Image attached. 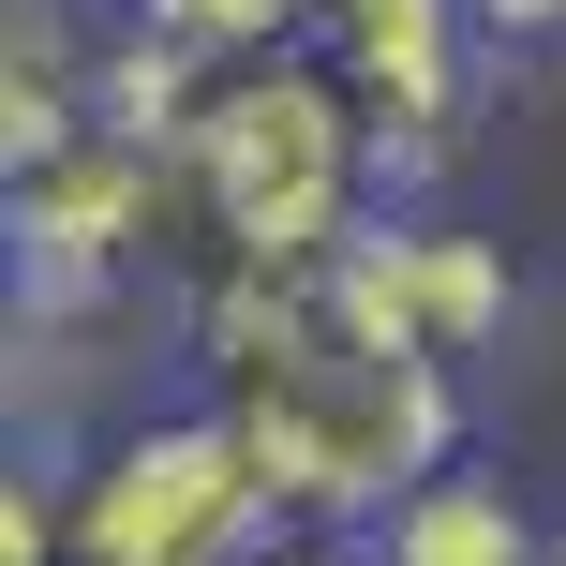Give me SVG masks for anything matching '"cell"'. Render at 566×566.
<instances>
[{"instance_id": "cell-1", "label": "cell", "mask_w": 566, "mask_h": 566, "mask_svg": "<svg viewBox=\"0 0 566 566\" xmlns=\"http://www.w3.org/2000/svg\"><path fill=\"white\" fill-rule=\"evenodd\" d=\"M179 343H195L209 402L254 432L283 522L373 537L432 462H462V373L373 343L328 269H254V254L179 269Z\"/></svg>"}, {"instance_id": "cell-2", "label": "cell", "mask_w": 566, "mask_h": 566, "mask_svg": "<svg viewBox=\"0 0 566 566\" xmlns=\"http://www.w3.org/2000/svg\"><path fill=\"white\" fill-rule=\"evenodd\" d=\"M373 105L328 75L313 45H254L195 90L179 119V195H195V269L254 254V269H328L343 239L373 224Z\"/></svg>"}, {"instance_id": "cell-3", "label": "cell", "mask_w": 566, "mask_h": 566, "mask_svg": "<svg viewBox=\"0 0 566 566\" xmlns=\"http://www.w3.org/2000/svg\"><path fill=\"white\" fill-rule=\"evenodd\" d=\"M269 537H283V492L224 402L105 432L75 478V566H254Z\"/></svg>"}, {"instance_id": "cell-4", "label": "cell", "mask_w": 566, "mask_h": 566, "mask_svg": "<svg viewBox=\"0 0 566 566\" xmlns=\"http://www.w3.org/2000/svg\"><path fill=\"white\" fill-rule=\"evenodd\" d=\"M165 269H195V195L165 135L90 119L15 179V298H149Z\"/></svg>"}, {"instance_id": "cell-5", "label": "cell", "mask_w": 566, "mask_h": 566, "mask_svg": "<svg viewBox=\"0 0 566 566\" xmlns=\"http://www.w3.org/2000/svg\"><path fill=\"white\" fill-rule=\"evenodd\" d=\"M298 45L373 105L388 195H418V179L462 149V119H478V60H492V30H478V0H313Z\"/></svg>"}, {"instance_id": "cell-6", "label": "cell", "mask_w": 566, "mask_h": 566, "mask_svg": "<svg viewBox=\"0 0 566 566\" xmlns=\"http://www.w3.org/2000/svg\"><path fill=\"white\" fill-rule=\"evenodd\" d=\"M343 283V313H358L373 343H402V358H492L507 343V313H522V269H507V239H462V224H432V209H373L358 239L328 254Z\"/></svg>"}, {"instance_id": "cell-7", "label": "cell", "mask_w": 566, "mask_h": 566, "mask_svg": "<svg viewBox=\"0 0 566 566\" xmlns=\"http://www.w3.org/2000/svg\"><path fill=\"white\" fill-rule=\"evenodd\" d=\"M552 537L522 522V492L492 462H432L388 522H373V566H537Z\"/></svg>"}, {"instance_id": "cell-8", "label": "cell", "mask_w": 566, "mask_h": 566, "mask_svg": "<svg viewBox=\"0 0 566 566\" xmlns=\"http://www.w3.org/2000/svg\"><path fill=\"white\" fill-rule=\"evenodd\" d=\"M119 15L179 30V45H209V60H254V45H298L313 0H119Z\"/></svg>"}, {"instance_id": "cell-9", "label": "cell", "mask_w": 566, "mask_h": 566, "mask_svg": "<svg viewBox=\"0 0 566 566\" xmlns=\"http://www.w3.org/2000/svg\"><path fill=\"white\" fill-rule=\"evenodd\" d=\"M0 566H75V478H15L0 492Z\"/></svg>"}, {"instance_id": "cell-10", "label": "cell", "mask_w": 566, "mask_h": 566, "mask_svg": "<svg viewBox=\"0 0 566 566\" xmlns=\"http://www.w3.org/2000/svg\"><path fill=\"white\" fill-rule=\"evenodd\" d=\"M478 30H492V60H537V45H566V0H478Z\"/></svg>"}, {"instance_id": "cell-11", "label": "cell", "mask_w": 566, "mask_h": 566, "mask_svg": "<svg viewBox=\"0 0 566 566\" xmlns=\"http://www.w3.org/2000/svg\"><path fill=\"white\" fill-rule=\"evenodd\" d=\"M254 566H373V552H358V537H343V522H283V537H269Z\"/></svg>"}, {"instance_id": "cell-12", "label": "cell", "mask_w": 566, "mask_h": 566, "mask_svg": "<svg viewBox=\"0 0 566 566\" xmlns=\"http://www.w3.org/2000/svg\"><path fill=\"white\" fill-rule=\"evenodd\" d=\"M537 566H566V537H552V552H537Z\"/></svg>"}]
</instances>
